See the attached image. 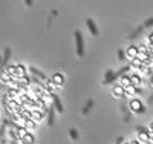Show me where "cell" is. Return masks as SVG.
<instances>
[{"mask_svg":"<svg viewBox=\"0 0 153 144\" xmlns=\"http://www.w3.org/2000/svg\"><path fill=\"white\" fill-rule=\"evenodd\" d=\"M75 42H76V54L81 57L84 54V42H83V35L80 31H75Z\"/></svg>","mask_w":153,"mask_h":144,"instance_id":"obj_1","label":"cell"},{"mask_svg":"<svg viewBox=\"0 0 153 144\" xmlns=\"http://www.w3.org/2000/svg\"><path fill=\"white\" fill-rule=\"evenodd\" d=\"M138 141L139 143H144V144H149V130L144 129V127H138Z\"/></svg>","mask_w":153,"mask_h":144,"instance_id":"obj_2","label":"cell"},{"mask_svg":"<svg viewBox=\"0 0 153 144\" xmlns=\"http://www.w3.org/2000/svg\"><path fill=\"white\" fill-rule=\"evenodd\" d=\"M8 109L11 110V112H14L16 115H19L20 112H22V109H23V106L19 103V101H16V100H11L9 103H8Z\"/></svg>","mask_w":153,"mask_h":144,"instance_id":"obj_3","label":"cell"},{"mask_svg":"<svg viewBox=\"0 0 153 144\" xmlns=\"http://www.w3.org/2000/svg\"><path fill=\"white\" fill-rule=\"evenodd\" d=\"M51 81L55 84V87H61L63 84H65V75H63L61 72H55L52 75V80H51Z\"/></svg>","mask_w":153,"mask_h":144,"instance_id":"obj_4","label":"cell"},{"mask_svg":"<svg viewBox=\"0 0 153 144\" xmlns=\"http://www.w3.org/2000/svg\"><path fill=\"white\" fill-rule=\"evenodd\" d=\"M129 106H130V109H132L133 112H138V113H143V112H144V107H143V103L139 101V100H136V98L130 101V104H129Z\"/></svg>","mask_w":153,"mask_h":144,"instance_id":"obj_5","label":"cell"},{"mask_svg":"<svg viewBox=\"0 0 153 144\" xmlns=\"http://www.w3.org/2000/svg\"><path fill=\"white\" fill-rule=\"evenodd\" d=\"M138 46H135V45H132V46H129L126 49V57L127 58H130V60H133V58H136L138 57Z\"/></svg>","mask_w":153,"mask_h":144,"instance_id":"obj_6","label":"cell"},{"mask_svg":"<svg viewBox=\"0 0 153 144\" xmlns=\"http://www.w3.org/2000/svg\"><path fill=\"white\" fill-rule=\"evenodd\" d=\"M43 116H45V112L42 109H32L31 110V120H34L35 123L37 121H42Z\"/></svg>","mask_w":153,"mask_h":144,"instance_id":"obj_7","label":"cell"},{"mask_svg":"<svg viewBox=\"0 0 153 144\" xmlns=\"http://www.w3.org/2000/svg\"><path fill=\"white\" fill-rule=\"evenodd\" d=\"M86 26L89 28V31H91V34H92L94 37L98 35V28H97V25H95V22H94L92 19H87V20H86Z\"/></svg>","mask_w":153,"mask_h":144,"instance_id":"obj_8","label":"cell"},{"mask_svg":"<svg viewBox=\"0 0 153 144\" xmlns=\"http://www.w3.org/2000/svg\"><path fill=\"white\" fill-rule=\"evenodd\" d=\"M51 97H52V103H54V107L57 109V112H63L65 110V107H63V104H61V101H60V98L55 95V94H51Z\"/></svg>","mask_w":153,"mask_h":144,"instance_id":"obj_9","label":"cell"},{"mask_svg":"<svg viewBox=\"0 0 153 144\" xmlns=\"http://www.w3.org/2000/svg\"><path fill=\"white\" fill-rule=\"evenodd\" d=\"M16 75H17V80L26 77V68H25L23 64H16Z\"/></svg>","mask_w":153,"mask_h":144,"instance_id":"obj_10","label":"cell"},{"mask_svg":"<svg viewBox=\"0 0 153 144\" xmlns=\"http://www.w3.org/2000/svg\"><path fill=\"white\" fill-rule=\"evenodd\" d=\"M130 83H132V86H135V87L141 86V83H143V77H141V75H138V74L130 75Z\"/></svg>","mask_w":153,"mask_h":144,"instance_id":"obj_11","label":"cell"},{"mask_svg":"<svg viewBox=\"0 0 153 144\" xmlns=\"http://www.w3.org/2000/svg\"><path fill=\"white\" fill-rule=\"evenodd\" d=\"M112 94H113V97H117V98H120V97H123V95H126L124 94V87L123 86H115L113 89H112Z\"/></svg>","mask_w":153,"mask_h":144,"instance_id":"obj_12","label":"cell"},{"mask_svg":"<svg viewBox=\"0 0 153 144\" xmlns=\"http://www.w3.org/2000/svg\"><path fill=\"white\" fill-rule=\"evenodd\" d=\"M5 71L11 75L12 80H17V75H16V64H9V66L5 68Z\"/></svg>","mask_w":153,"mask_h":144,"instance_id":"obj_13","label":"cell"},{"mask_svg":"<svg viewBox=\"0 0 153 144\" xmlns=\"http://www.w3.org/2000/svg\"><path fill=\"white\" fill-rule=\"evenodd\" d=\"M34 141H35V138H34V135H32L31 132H28L26 135L22 138V143H23V144H34Z\"/></svg>","mask_w":153,"mask_h":144,"instance_id":"obj_14","label":"cell"},{"mask_svg":"<svg viewBox=\"0 0 153 144\" xmlns=\"http://www.w3.org/2000/svg\"><path fill=\"white\" fill-rule=\"evenodd\" d=\"M0 80H2L3 83H9L12 78H11V75H9L5 69H0Z\"/></svg>","mask_w":153,"mask_h":144,"instance_id":"obj_15","label":"cell"},{"mask_svg":"<svg viewBox=\"0 0 153 144\" xmlns=\"http://www.w3.org/2000/svg\"><path fill=\"white\" fill-rule=\"evenodd\" d=\"M120 86H123L124 89H126V87H129V86H132V83H130V77L123 75V77H121V80H120Z\"/></svg>","mask_w":153,"mask_h":144,"instance_id":"obj_16","label":"cell"},{"mask_svg":"<svg viewBox=\"0 0 153 144\" xmlns=\"http://www.w3.org/2000/svg\"><path fill=\"white\" fill-rule=\"evenodd\" d=\"M37 127V123L34 120H26V124H25V129L28 130V132H32V130Z\"/></svg>","mask_w":153,"mask_h":144,"instance_id":"obj_17","label":"cell"},{"mask_svg":"<svg viewBox=\"0 0 153 144\" xmlns=\"http://www.w3.org/2000/svg\"><path fill=\"white\" fill-rule=\"evenodd\" d=\"M136 58H139L143 63L144 61H150V54H146V52H138V57Z\"/></svg>","mask_w":153,"mask_h":144,"instance_id":"obj_18","label":"cell"},{"mask_svg":"<svg viewBox=\"0 0 153 144\" xmlns=\"http://www.w3.org/2000/svg\"><path fill=\"white\" fill-rule=\"evenodd\" d=\"M55 89H57V87H55V84H54L52 81H46V92H48V94H54Z\"/></svg>","mask_w":153,"mask_h":144,"instance_id":"obj_19","label":"cell"},{"mask_svg":"<svg viewBox=\"0 0 153 144\" xmlns=\"http://www.w3.org/2000/svg\"><path fill=\"white\" fill-rule=\"evenodd\" d=\"M16 124H17V127H25V124H26V118H23V116L17 115V118H16Z\"/></svg>","mask_w":153,"mask_h":144,"instance_id":"obj_20","label":"cell"},{"mask_svg":"<svg viewBox=\"0 0 153 144\" xmlns=\"http://www.w3.org/2000/svg\"><path fill=\"white\" fill-rule=\"evenodd\" d=\"M136 92H138V87H135V86H129L124 89V94H127V95H133Z\"/></svg>","mask_w":153,"mask_h":144,"instance_id":"obj_21","label":"cell"},{"mask_svg":"<svg viewBox=\"0 0 153 144\" xmlns=\"http://www.w3.org/2000/svg\"><path fill=\"white\" fill-rule=\"evenodd\" d=\"M26 134H28V130L25 129V127H17V138H19V140H22Z\"/></svg>","mask_w":153,"mask_h":144,"instance_id":"obj_22","label":"cell"},{"mask_svg":"<svg viewBox=\"0 0 153 144\" xmlns=\"http://www.w3.org/2000/svg\"><path fill=\"white\" fill-rule=\"evenodd\" d=\"M132 66L136 68V69H139V68L143 66V61L139 60V58H133V60H132Z\"/></svg>","mask_w":153,"mask_h":144,"instance_id":"obj_23","label":"cell"},{"mask_svg":"<svg viewBox=\"0 0 153 144\" xmlns=\"http://www.w3.org/2000/svg\"><path fill=\"white\" fill-rule=\"evenodd\" d=\"M49 126L54 124V106H49Z\"/></svg>","mask_w":153,"mask_h":144,"instance_id":"obj_24","label":"cell"},{"mask_svg":"<svg viewBox=\"0 0 153 144\" xmlns=\"http://www.w3.org/2000/svg\"><path fill=\"white\" fill-rule=\"evenodd\" d=\"M69 135H71V138L74 141L78 140V132H76V129H69Z\"/></svg>","mask_w":153,"mask_h":144,"instance_id":"obj_25","label":"cell"},{"mask_svg":"<svg viewBox=\"0 0 153 144\" xmlns=\"http://www.w3.org/2000/svg\"><path fill=\"white\" fill-rule=\"evenodd\" d=\"M92 106H94V101H92V100H89V101H87V104H86V107L83 109V113L86 115L89 110H91V107H92Z\"/></svg>","mask_w":153,"mask_h":144,"instance_id":"obj_26","label":"cell"},{"mask_svg":"<svg viewBox=\"0 0 153 144\" xmlns=\"http://www.w3.org/2000/svg\"><path fill=\"white\" fill-rule=\"evenodd\" d=\"M138 51H139V52H146V54H150V51H149V48H147L146 45H139V46H138Z\"/></svg>","mask_w":153,"mask_h":144,"instance_id":"obj_27","label":"cell"},{"mask_svg":"<svg viewBox=\"0 0 153 144\" xmlns=\"http://www.w3.org/2000/svg\"><path fill=\"white\" fill-rule=\"evenodd\" d=\"M31 71H32V74H35L37 77H40V78H42V80H45V81H48V80H46V77H45V75H43L42 72H38V71H37V69H34V68H32Z\"/></svg>","mask_w":153,"mask_h":144,"instance_id":"obj_28","label":"cell"},{"mask_svg":"<svg viewBox=\"0 0 153 144\" xmlns=\"http://www.w3.org/2000/svg\"><path fill=\"white\" fill-rule=\"evenodd\" d=\"M138 72L141 74V75H146V74H149V68L147 66H141V68L138 69Z\"/></svg>","mask_w":153,"mask_h":144,"instance_id":"obj_29","label":"cell"},{"mask_svg":"<svg viewBox=\"0 0 153 144\" xmlns=\"http://www.w3.org/2000/svg\"><path fill=\"white\" fill-rule=\"evenodd\" d=\"M149 141L153 143V132H152V130H149Z\"/></svg>","mask_w":153,"mask_h":144,"instance_id":"obj_30","label":"cell"},{"mask_svg":"<svg viewBox=\"0 0 153 144\" xmlns=\"http://www.w3.org/2000/svg\"><path fill=\"white\" fill-rule=\"evenodd\" d=\"M118 57H120V60H124V52L123 51H118Z\"/></svg>","mask_w":153,"mask_h":144,"instance_id":"obj_31","label":"cell"},{"mask_svg":"<svg viewBox=\"0 0 153 144\" xmlns=\"http://www.w3.org/2000/svg\"><path fill=\"white\" fill-rule=\"evenodd\" d=\"M149 42H150V45H153V34L149 35Z\"/></svg>","mask_w":153,"mask_h":144,"instance_id":"obj_32","label":"cell"},{"mask_svg":"<svg viewBox=\"0 0 153 144\" xmlns=\"http://www.w3.org/2000/svg\"><path fill=\"white\" fill-rule=\"evenodd\" d=\"M25 2H26V5H28V6H32V3H34L32 0H25Z\"/></svg>","mask_w":153,"mask_h":144,"instance_id":"obj_33","label":"cell"},{"mask_svg":"<svg viewBox=\"0 0 153 144\" xmlns=\"http://www.w3.org/2000/svg\"><path fill=\"white\" fill-rule=\"evenodd\" d=\"M129 144H141L139 141H132V143H129Z\"/></svg>","mask_w":153,"mask_h":144,"instance_id":"obj_34","label":"cell"},{"mask_svg":"<svg viewBox=\"0 0 153 144\" xmlns=\"http://www.w3.org/2000/svg\"><path fill=\"white\" fill-rule=\"evenodd\" d=\"M150 130H152V132H153V121H152V124H150Z\"/></svg>","mask_w":153,"mask_h":144,"instance_id":"obj_35","label":"cell"},{"mask_svg":"<svg viewBox=\"0 0 153 144\" xmlns=\"http://www.w3.org/2000/svg\"><path fill=\"white\" fill-rule=\"evenodd\" d=\"M150 83L153 84V75H152V78H150Z\"/></svg>","mask_w":153,"mask_h":144,"instance_id":"obj_36","label":"cell"},{"mask_svg":"<svg viewBox=\"0 0 153 144\" xmlns=\"http://www.w3.org/2000/svg\"><path fill=\"white\" fill-rule=\"evenodd\" d=\"M0 61H2V57H0Z\"/></svg>","mask_w":153,"mask_h":144,"instance_id":"obj_37","label":"cell"},{"mask_svg":"<svg viewBox=\"0 0 153 144\" xmlns=\"http://www.w3.org/2000/svg\"><path fill=\"white\" fill-rule=\"evenodd\" d=\"M149 144H150V143H149Z\"/></svg>","mask_w":153,"mask_h":144,"instance_id":"obj_38","label":"cell"}]
</instances>
